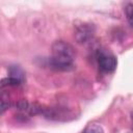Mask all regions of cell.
<instances>
[{"label":"cell","instance_id":"obj_1","mask_svg":"<svg viewBox=\"0 0 133 133\" xmlns=\"http://www.w3.org/2000/svg\"><path fill=\"white\" fill-rule=\"evenodd\" d=\"M75 50L66 42L57 41L52 45V55L49 59L50 68L56 71H69L74 65Z\"/></svg>","mask_w":133,"mask_h":133},{"label":"cell","instance_id":"obj_2","mask_svg":"<svg viewBox=\"0 0 133 133\" xmlns=\"http://www.w3.org/2000/svg\"><path fill=\"white\" fill-rule=\"evenodd\" d=\"M98 64L101 71L105 73L113 72L116 68V58L107 51H100L98 54Z\"/></svg>","mask_w":133,"mask_h":133},{"label":"cell","instance_id":"obj_3","mask_svg":"<svg viewBox=\"0 0 133 133\" xmlns=\"http://www.w3.org/2000/svg\"><path fill=\"white\" fill-rule=\"evenodd\" d=\"M25 74L19 66H11L9 69V76L2 80L1 86H19L24 82Z\"/></svg>","mask_w":133,"mask_h":133},{"label":"cell","instance_id":"obj_4","mask_svg":"<svg viewBox=\"0 0 133 133\" xmlns=\"http://www.w3.org/2000/svg\"><path fill=\"white\" fill-rule=\"evenodd\" d=\"M94 32H95V28L92 25L82 23L76 27L75 38L79 44H83V43L88 42L92 37Z\"/></svg>","mask_w":133,"mask_h":133},{"label":"cell","instance_id":"obj_5","mask_svg":"<svg viewBox=\"0 0 133 133\" xmlns=\"http://www.w3.org/2000/svg\"><path fill=\"white\" fill-rule=\"evenodd\" d=\"M83 133H104V130L101 125L97 123H90L85 127Z\"/></svg>","mask_w":133,"mask_h":133},{"label":"cell","instance_id":"obj_6","mask_svg":"<svg viewBox=\"0 0 133 133\" xmlns=\"http://www.w3.org/2000/svg\"><path fill=\"white\" fill-rule=\"evenodd\" d=\"M125 16L130 26L133 27V3H128L125 6Z\"/></svg>","mask_w":133,"mask_h":133},{"label":"cell","instance_id":"obj_7","mask_svg":"<svg viewBox=\"0 0 133 133\" xmlns=\"http://www.w3.org/2000/svg\"><path fill=\"white\" fill-rule=\"evenodd\" d=\"M10 103L8 100V96H5L4 94H2L1 96V113H3L8 107H9Z\"/></svg>","mask_w":133,"mask_h":133},{"label":"cell","instance_id":"obj_8","mask_svg":"<svg viewBox=\"0 0 133 133\" xmlns=\"http://www.w3.org/2000/svg\"><path fill=\"white\" fill-rule=\"evenodd\" d=\"M132 119H133V113H132Z\"/></svg>","mask_w":133,"mask_h":133}]
</instances>
